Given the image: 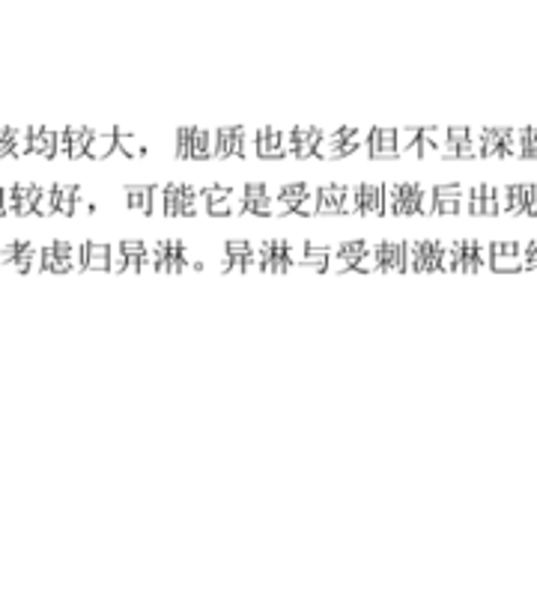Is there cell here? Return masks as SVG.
Segmentation results:
<instances>
[{
	"label": "cell",
	"mask_w": 537,
	"mask_h": 610,
	"mask_svg": "<svg viewBox=\"0 0 537 610\" xmlns=\"http://www.w3.org/2000/svg\"><path fill=\"white\" fill-rule=\"evenodd\" d=\"M203 197H206V212L209 214H239V212H245L242 209V197H236V191L233 187H218V185H212V187H203Z\"/></svg>",
	"instance_id": "cell-14"
},
{
	"label": "cell",
	"mask_w": 537,
	"mask_h": 610,
	"mask_svg": "<svg viewBox=\"0 0 537 610\" xmlns=\"http://www.w3.org/2000/svg\"><path fill=\"white\" fill-rule=\"evenodd\" d=\"M30 155H39V158H57V129L30 125Z\"/></svg>",
	"instance_id": "cell-21"
},
{
	"label": "cell",
	"mask_w": 537,
	"mask_h": 610,
	"mask_svg": "<svg viewBox=\"0 0 537 610\" xmlns=\"http://www.w3.org/2000/svg\"><path fill=\"white\" fill-rule=\"evenodd\" d=\"M33 214H39V217L57 214V209H54V185H42V191L36 197V206H33Z\"/></svg>",
	"instance_id": "cell-32"
},
{
	"label": "cell",
	"mask_w": 537,
	"mask_h": 610,
	"mask_svg": "<svg viewBox=\"0 0 537 610\" xmlns=\"http://www.w3.org/2000/svg\"><path fill=\"white\" fill-rule=\"evenodd\" d=\"M523 271H537V241L523 244Z\"/></svg>",
	"instance_id": "cell-36"
},
{
	"label": "cell",
	"mask_w": 537,
	"mask_h": 610,
	"mask_svg": "<svg viewBox=\"0 0 537 610\" xmlns=\"http://www.w3.org/2000/svg\"><path fill=\"white\" fill-rule=\"evenodd\" d=\"M15 256H18V241H6V244H0V268H9Z\"/></svg>",
	"instance_id": "cell-37"
},
{
	"label": "cell",
	"mask_w": 537,
	"mask_h": 610,
	"mask_svg": "<svg viewBox=\"0 0 537 610\" xmlns=\"http://www.w3.org/2000/svg\"><path fill=\"white\" fill-rule=\"evenodd\" d=\"M57 155H66L69 158V131L66 129H57Z\"/></svg>",
	"instance_id": "cell-40"
},
{
	"label": "cell",
	"mask_w": 537,
	"mask_h": 610,
	"mask_svg": "<svg viewBox=\"0 0 537 610\" xmlns=\"http://www.w3.org/2000/svg\"><path fill=\"white\" fill-rule=\"evenodd\" d=\"M442 254L445 244L442 241H406V271H442Z\"/></svg>",
	"instance_id": "cell-7"
},
{
	"label": "cell",
	"mask_w": 537,
	"mask_h": 610,
	"mask_svg": "<svg viewBox=\"0 0 537 610\" xmlns=\"http://www.w3.org/2000/svg\"><path fill=\"white\" fill-rule=\"evenodd\" d=\"M358 212V202H356V185H346V194H344V206L341 214H356Z\"/></svg>",
	"instance_id": "cell-38"
},
{
	"label": "cell",
	"mask_w": 537,
	"mask_h": 610,
	"mask_svg": "<svg viewBox=\"0 0 537 610\" xmlns=\"http://www.w3.org/2000/svg\"><path fill=\"white\" fill-rule=\"evenodd\" d=\"M499 206L504 214H537V185L514 182L499 191Z\"/></svg>",
	"instance_id": "cell-8"
},
{
	"label": "cell",
	"mask_w": 537,
	"mask_h": 610,
	"mask_svg": "<svg viewBox=\"0 0 537 610\" xmlns=\"http://www.w3.org/2000/svg\"><path fill=\"white\" fill-rule=\"evenodd\" d=\"M164 187V214L167 217H182V214H197L206 206L203 191H197L194 185H182V182H167Z\"/></svg>",
	"instance_id": "cell-2"
},
{
	"label": "cell",
	"mask_w": 537,
	"mask_h": 610,
	"mask_svg": "<svg viewBox=\"0 0 537 610\" xmlns=\"http://www.w3.org/2000/svg\"><path fill=\"white\" fill-rule=\"evenodd\" d=\"M481 200H484V214H501L499 191L493 185H481Z\"/></svg>",
	"instance_id": "cell-33"
},
{
	"label": "cell",
	"mask_w": 537,
	"mask_h": 610,
	"mask_svg": "<svg viewBox=\"0 0 537 610\" xmlns=\"http://www.w3.org/2000/svg\"><path fill=\"white\" fill-rule=\"evenodd\" d=\"M117 149L119 152H126L129 158H144V152H147V146L137 140L134 134H129V131H122V129H117Z\"/></svg>",
	"instance_id": "cell-30"
},
{
	"label": "cell",
	"mask_w": 537,
	"mask_h": 610,
	"mask_svg": "<svg viewBox=\"0 0 537 610\" xmlns=\"http://www.w3.org/2000/svg\"><path fill=\"white\" fill-rule=\"evenodd\" d=\"M356 214H386V185L379 182H358L356 185Z\"/></svg>",
	"instance_id": "cell-16"
},
{
	"label": "cell",
	"mask_w": 537,
	"mask_h": 610,
	"mask_svg": "<svg viewBox=\"0 0 537 610\" xmlns=\"http://www.w3.org/2000/svg\"><path fill=\"white\" fill-rule=\"evenodd\" d=\"M39 271H48V274H69V271H78V265L72 259L60 256L54 244H45L39 247Z\"/></svg>",
	"instance_id": "cell-24"
},
{
	"label": "cell",
	"mask_w": 537,
	"mask_h": 610,
	"mask_svg": "<svg viewBox=\"0 0 537 610\" xmlns=\"http://www.w3.org/2000/svg\"><path fill=\"white\" fill-rule=\"evenodd\" d=\"M21 155H30V129H15L12 137V158H21Z\"/></svg>",
	"instance_id": "cell-34"
},
{
	"label": "cell",
	"mask_w": 537,
	"mask_h": 610,
	"mask_svg": "<svg viewBox=\"0 0 537 610\" xmlns=\"http://www.w3.org/2000/svg\"><path fill=\"white\" fill-rule=\"evenodd\" d=\"M221 268L227 274H245V271H260V256H257V244L251 241H227L224 244V265Z\"/></svg>",
	"instance_id": "cell-10"
},
{
	"label": "cell",
	"mask_w": 537,
	"mask_h": 610,
	"mask_svg": "<svg viewBox=\"0 0 537 610\" xmlns=\"http://www.w3.org/2000/svg\"><path fill=\"white\" fill-rule=\"evenodd\" d=\"M4 214H9V212H6V194H4V187H0V217Z\"/></svg>",
	"instance_id": "cell-41"
},
{
	"label": "cell",
	"mask_w": 537,
	"mask_h": 610,
	"mask_svg": "<svg viewBox=\"0 0 537 610\" xmlns=\"http://www.w3.org/2000/svg\"><path fill=\"white\" fill-rule=\"evenodd\" d=\"M272 206V194L266 182H248L242 187V209L254 212V214H269Z\"/></svg>",
	"instance_id": "cell-20"
},
{
	"label": "cell",
	"mask_w": 537,
	"mask_h": 610,
	"mask_svg": "<svg viewBox=\"0 0 537 610\" xmlns=\"http://www.w3.org/2000/svg\"><path fill=\"white\" fill-rule=\"evenodd\" d=\"M152 197H156V185H129L126 187L129 209H137L144 214H152Z\"/></svg>",
	"instance_id": "cell-27"
},
{
	"label": "cell",
	"mask_w": 537,
	"mask_h": 610,
	"mask_svg": "<svg viewBox=\"0 0 537 610\" xmlns=\"http://www.w3.org/2000/svg\"><path fill=\"white\" fill-rule=\"evenodd\" d=\"M418 140H421V129H397V152L418 155Z\"/></svg>",
	"instance_id": "cell-31"
},
{
	"label": "cell",
	"mask_w": 537,
	"mask_h": 610,
	"mask_svg": "<svg viewBox=\"0 0 537 610\" xmlns=\"http://www.w3.org/2000/svg\"><path fill=\"white\" fill-rule=\"evenodd\" d=\"M373 262L379 274L406 271V241H379L373 244Z\"/></svg>",
	"instance_id": "cell-11"
},
{
	"label": "cell",
	"mask_w": 537,
	"mask_h": 610,
	"mask_svg": "<svg viewBox=\"0 0 537 610\" xmlns=\"http://www.w3.org/2000/svg\"><path fill=\"white\" fill-rule=\"evenodd\" d=\"M371 250V244L361 241V239H352V241H341L337 247H331L329 254V271H352L356 262Z\"/></svg>",
	"instance_id": "cell-13"
},
{
	"label": "cell",
	"mask_w": 537,
	"mask_h": 610,
	"mask_svg": "<svg viewBox=\"0 0 537 610\" xmlns=\"http://www.w3.org/2000/svg\"><path fill=\"white\" fill-rule=\"evenodd\" d=\"M84 271H111V244H84Z\"/></svg>",
	"instance_id": "cell-25"
},
{
	"label": "cell",
	"mask_w": 537,
	"mask_h": 610,
	"mask_svg": "<svg viewBox=\"0 0 537 610\" xmlns=\"http://www.w3.org/2000/svg\"><path fill=\"white\" fill-rule=\"evenodd\" d=\"M311 191H314V185H308V182H287V185L281 187V191L275 194V200H281L284 206H287V212H293V209H296L299 202H302L304 197H308Z\"/></svg>",
	"instance_id": "cell-28"
},
{
	"label": "cell",
	"mask_w": 537,
	"mask_h": 610,
	"mask_svg": "<svg viewBox=\"0 0 537 610\" xmlns=\"http://www.w3.org/2000/svg\"><path fill=\"white\" fill-rule=\"evenodd\" d=\"M314 194H317V214H341L344 194H346V185H344V182L317 185Z\"/></svg>",
	"instance_id": "cell-19"
},
{
	"label": "cell",
	"mask_w": 537,
	"mask_h": 610,
	"mask_svg": "<svg viewBox=\"0 0 537 610\" xmlns=\"http://www.w3.org/2000/svg\"><path fill=\"white\" fill-rule=\"evenodd\" d=\"M367 152L371 158H397V129H371L367 131Z\"/></svg>",
	"instance_id": "cell-18"
},
{
	"label": "cell",
	"mask_w": 537,
	"mask_h": 610,
	"mask_svg": "<svg viewBox=\"0 0 537 610\" xmlns=\"http://www.w3.org/2000/svg\"><path fill=\"white\" fill-rule=\"evenodd\" d=\"M519 155L516 129H478V158H511Z\"/></svg>",
	"instance_id": "cell-3"
},
{
	"label": "cell",
	"mask_w": 537,
	"mask_h": 610,
	"mask_svg": "<svg viewBox=\"0 0 537 610\" xmlns=\"http://www.w3.org/2000/svg\"><path fill=\"white\" fill-rule=\"evenodd\" d=\"M117 152V129H93L87 143V158H107Z\"/></svg>",
	"instance_id": "cell-23"
},
{
	"label": "cell",
	"mask_w": 537,
	"mask_h": 610,
	"mask_svg": "<svg viewBox=\"0 0 537 610\" xmlns=\"http://www.w3.org/2000/svg\"><path fill=\"white\" fill-rule=\"evenodd\" d=\"M254 149L260 158H284L289 152V131L281 129H260L254 137Z\"/></svg>",
	"instance_id": "cell-15"
},
{
	"label": "cell",
	"mask_w": 537,
	"mask_h": 610,
	"mask_svg": "<svg viewBox=\"0 0 537 610\" xmlns=\"http://www.w3.org/2000/svg\"><path fill=\"white\" fill-rule=\"evenodd\" d=\"M81 200V187L75 182H54V209L57 214H75V202Z\"/></svg>",
	"instance_id": "cell-26"
},
{
	"label": "cell",
	"mask_w": 537,
	"mask_h": 610,
	"mask_svg": "<svg viewBox=\"0 0 537 610\" xmlns=\"http://www.w3.org/2000/svg\"><path fill=\"white\" fill-rule=\"evenodd\" d=\"M386 214H433V187L421 182L386 185Z\"/></svg>",
	"instance_id": "cell-1"
},
{
	"label": "cell",
	"mask_w": 537,
	"mask_h": 610,
	"mask_svg": "<svg viewBox=\"0 0 537 610\" xmlns=\"http://www.w3.org/2000/svg\"><path fill=\"white\" fill-rule=\"evenodd\" d=\"M257 256H260V271H272V274H284L289 268H296V256H293V244L284 239L275 241H260L257 244Z\"/></svg>",
	"instance_id": "cell-9"
},
{
	"label": "cell",
	"mask_w": 537,
	"mask_h": 610,
	"mask_svg": "<svg viewBox=\"0 0 537 610\" xmlns=\"http://www.w3.org/2000/svg\"><path fill=\"white\" fill-rule=\"evenodd\" d=\"M12 137H15V129L0 125V158H12Z\"/></svg>",
	"instance_id": "cell-35"
},
{
	"label": "cell",
	"mask_w": 537,
	"mask_h": 610,
	"mask_svg": "<svg viewBox=\"0 0 537 610\" xmlns=\"http://www.w3.org/2000/svg\"><path fill=\"white\" fill-rule=\"evenodd\" d=\"M364 137L367 131L361 129H331L319 140L317 155H322V158H346V155H352L364 143Z\"/></svg>",
	"instance_id": "cell-6"
},
{
	"label": "cell",
	"mask_w": 537,
	"mask_h": 610,
	"mask_svg": "<svg viewBox=\"0 0 537 610\" xmlns=\"http://www.w3.org/2000/svg\"><path fill=\"white\" fill-rule=\"evenodd\" d=\"M174 134L179 158H215V129H176Z\"/></svg>",
	"instance_id": "cell-5"
},
{
	"label": "cell",
	"mask_w": 537,
	"mask_h": 610,
	"mask_svg": "<svg viewBox=\"0 0 537 610\" xmlns=\"http://www.w3.org/2000/svg\"><path fill=\"white\" fill-rule=\"evenodd\" d=\"M254 137H257V131L245 129V125L215 129V158H248Z\"/></svg>",
	"instance_id": "cell-4"
},
{
	"label": "cell",
	"mask_w": 537,
	"mask_h": 610,
	"mask_svg": "<svg viewBox=\"0 0 537 610\" xmlns=\"http://www.w3.org/2000/svg\"><path fill=\"white\" fill-rule=\"evenodd\" d=\"M111 271H126V254H122V247H119V241L117 244H111Z\"/></svg>",
	"instance_id": "cell-39"
},
{
	"label": "cell",
	"mask_w": 537,
	"mask_h": 610,
	"mask_svg": "<svg viewBox=\"0 0 537 610\" xmlns=\"http://www.w3.org/2000/svg\"><path fill=\"white\" fill-rule=\"evenodd\" d=\"M329 129H311V125H299V129L289 131V152L296 155V158H311L317 155V146L319 140L326 137Z\"/></svg>",
	"instance_id": "cell-17"
},
{
	"label": "cell",
	"mask_w": 537,
	"mask_h": 610,
	"mask_svg": "<svg viewBox=\"0 0 537 610\" xmlns=\"http://www.w3.org/2000/svg\"><path fill=\"white\" fill-rule=\"evenodd\" d=\"M9 187H12V197H15L12 214H21V217L33 214V206H36V197H39V191H42V185H39V182H15V185H9Z\"/></svg>",
	"instance_id": "cell-22"
},
{
	"label": "cell",
	"mask_w": 537,
	"mask_h": 610,
	"mask_svg": "<svg viewBox=\"0 0 537 610\" xmlns=\"http://www.w3.org/2000/svg\"><path fill=\"white\" fill-rule=\"evenodd\" d=\"M489 268L493 271H523V244L493 241L489 244Z\"/></svg>",
	"instance_id": "cell-12"
},
{
	"label": "cell",
	"mask_w": 537,
	"mask_h": 610,
	"mask_svg": "<svg viewBox=\"0 0 537 610\" xmlns=\"http://www.w3.org/2000/svg\"><path fill=\"white\" fill-rule=\"evenodd\" d=\"M69 131V158H87V143L93 137V129L87 125H66Z\"/></svg>",
	"instance_id": "cell-29"
}]
</instances>
